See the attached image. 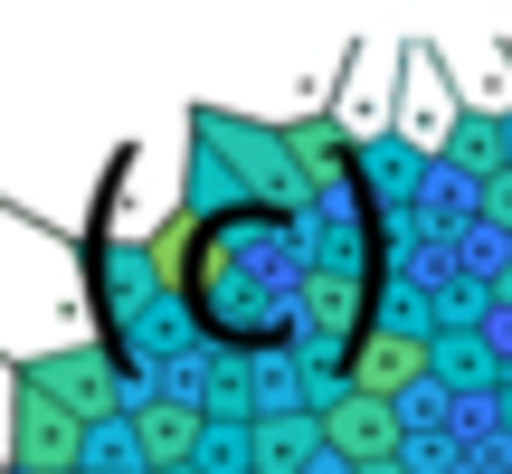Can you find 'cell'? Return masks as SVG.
I'll return each instance as SVG.
<instances>
[{
    "label": "cell",
    "mask_w": 512,
    "mask_h": 474,
    "mask_svg": "<svg viewBox=\"0 0 512 474\" xmlns=\"http://www.w3.org/2000/svg\"><path fill=\"white\" fill-rule=\"evenodd\" d=\"M152 266L181 285V304L200 313L219 342L266 351L304 323V228H294L285 200H219V209H190V219L162 228Z\"/></svg>",
    "instance_id": "1"
},
{
    "label": "cell",
    "mask_w": 512,
    "mask_h": 474,
    "mask_svg": "<svg viewBox=\"0 0 512 474\" xmlns=\"http://www.w3.org/2000/svg\"><path fill=\"white\" fill-rule=\"evenodd\" d=\"M76 446H86L76 408L29 370V380H19V408H10V456L29 465V474H67V465H76Z\"/></svg>",
    "instance_id": "2"
},
{
    "label": "cell",
    "mask_w": 512,
    "mask_h": 474,
    "mask_svg": "<svg viewBox=\"0 0 512 474\" xmlns=\"http://www.w3.org/2000/svg\"><path fill=\"white\" fill-rule=\"evenodd\" d=\"M313 446H332L342 465H399V408L361 399V389H342V399L313 418Z\"/></svg>",
    "instance_id": "3"
},
{
    "label": "cell",
    "mask_w": 512,
    "mask_h": 474,
    "mask_svg": "<svg viewBox=\"0 0 512 474\" xmlns=\"http://www.w3.org/2000/svg\"><path fill=\"white\" fill-rule=\"evenodd\" d=\"M427 380V342L418 332H351V389L380 408H399V389Z\"/></svg>",
    "instance_id": "4"
},
{
    "label": "cell",
    "mask_w": 512,
    "mask_h": 474,
    "mask_svg": "<svg viewBox=\"0 0 512 474\" xmlns=\"http://www.w3.org/2000/svg\"><path fill=\"white\" fill-rule=\"evenodd\" d=\"M133 446H143V465H190V456H200V408L152 399L143 418H133Z\"/></svg>",
    "instance_id": "5"
},
{
    "label": "cell",
    "mask_w": 512,
    "mask_h": 474,
    "mask_svg": "<svg viewBox=\"0 0 512 474\" xmlns=\"http://www.w3.org/2000/svg\"><path fill=\"white\" fill-rule=\"evenodd\" d=\"M361 285H370V275H351V266H313L304 275V323L351 332V323H361Z\"/></svg>",
    "instance_id": "6"
},
{
    "label": "cell",
    "mask_w": 512,
    "mask_h": 474,
    "mask_svg": "<svg viewBox=\"0 0 512 474\" xmlns=\"http://www.w3.org/2000/svg\"><path fill=\"white\" fill-rule=\"evenodd\" d=\"M304 446H313V427H266V437H256V465L285 474V465H304Z\"/></svg>",
    "instance_id": "7"
},
{
    "label": "cell",
    "mask_w": 512,
    "mask_h": 474,
    "mask_svg": "<svg viewBox=\"0 0 512 474\" xmlns=\"http://www.w3.org/2000/svg\"><path fill=\"white\" fill-rule=\"evenodd\" d=\"M351 474H399V465H351Z\"/></svg>",
    "instance_id": "8"
}]
</instances>
